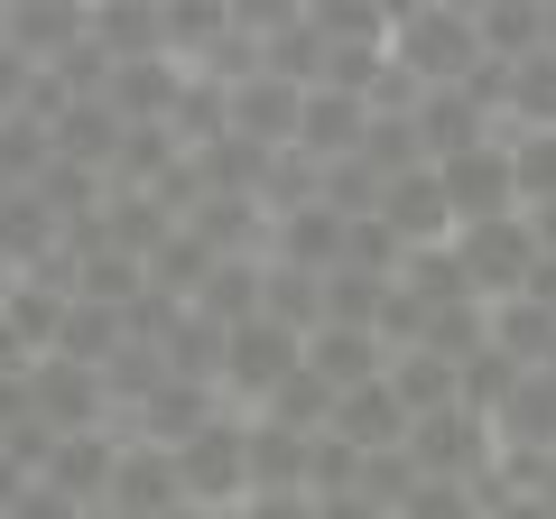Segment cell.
<instances>
[{
  "mask_svg": "<svg viewBox=\"0 0 556 519\" xmlns=\"http://www.w3.org/2000/svg\"><path fill=\"white\" fill-rule=\"evenodd\" d=\"M28 482H38V473H20V464H10V455H0V519H10V510H20V492H28Z\"/></svg>",
  "mask_w": 556,
  "mask_h": 519,
  "instance_id": "obj_17",
  "label": "cell"
},
{
  "mask_svg": "<svg viewBox=\"0 0 556 519\" xmlns=\"http://www.w3.org/2000/svg\"><path fill=\"white\" fill-rule=\"evenodd\" d=\"M241 436H251V501H306V455H316V436L269 427V418H241Z\"/></svg>",
  "mask_w": 556,
  "mask_h": 519,
  "instance_id": "obj_10",
  "label": "cell"
},
{
  "mask_svg": "<svg viewBox=\"0 0 556 519\" xmlns=\"http://www.w3.org/2000/svg\"><path fill=\"white\" fill-rule=\"evenodd\" d=\"M84 28H93V10H65V0H56V10H10V47H20L38 75H56V65L75 56Z\"/></svg>",
  "mask_w": 556,
  "mask_h": 519,
  "instance_id": "obj_14",
  "label": "cell"
},
{
  "mask_svg": "<svg viewBox=\"0 0 556 519\" xmlns=\"http://www.w3.org/2000/svg\"><path fill=\"white\" fill-rule=\"evenodd\" d=\"M455 260H464V288L482 306H510L529 288V269H538V232H529V214L473 223V232H455Z\"/></svg>",
  "mask_w": 556,
  "mask_h": 519,
  "instance_id": "obj_3",
  "label": "cell"
},
{
  "mask_svg": "<svg viewBox=\"0 0 556 519\" xmlns=\"http://www.w3.org/2000/svg\"><path fill=\"white\" fill-rule=\"evenodd\" d=\"M529 232H538V251H556V204H538V214H529Z\"/></svg>",
  "mask_w": 556,
  "mask_h": 519,
  "instance_id": "obj_19",
  "label": "cell"
},
{
  "mask_svg": "<svg viewBox=\"0 0 556 519\" xmlns=\"http://www.w3.org/2000/svg\"><path fill=\"white\" fill-rule=\"evenodd\" d=\"M437 186H445V204H455V232H473V223H501V214H519L510 130H501V140H482V149H464V159H445V167H437Z\"/></svg>",
  "mask_w": 556,
  "mask_h": 519,
  "instance_id": "obj_5",
  "label": "cell"
},
{
  "mask_svg": "<svg viewBox=\"0 0 556 519\" xmlns=\"http://www.w3.org/2000/svg\"><path fill=\"white\" fill-rule=\"evenodd\" d=\"M167 519H223V510H195V501H177V510H167Z\"/></svg>",
  "mask_w": 556,
  "mask_h": 519,
  "instance_id": "obj_20",
  "label": "cell"
},
{
  "mask_svg": "<svg viewBox=\"0 0 556 519\" xmlns=\"http://www.w3.org/2000/svg\"><path fill=\"white\" fill-rule=\"evenodd\" d=\"M371 223L399 241V251H445V241H455V204H445L437 167L390 177V186H380V204H371Z\"/></svg>",
  "mask_w": 556,
  "mask_h": 519,
  "instance_id": "obj_6",
  "label": "cell"
},
{
  "mask_svg": "<svg viewBox=\"0 0 556 519\" xmlns=\"http://www.w3.org/2000/svg\"><path fill=\"white\" fill-rule=\"evenodd\" d=\"M204 418H223V390H214V380H177V371H167V380H149V390L130 400V436L159 445V455H177Z\"/></svg>",
  "mask_w": 556,
  "mask_h": 519,
  "instance_id": "obj_8",
  "label": "cell"
},
{
  "mask_svg": "<svg viewBox=\"0 0 556 519\" xmlns=\"http://www.w3.org/2000/svg\"><path fill=\"white\" fill-rule=\"evenodd\" d=\"M529 501H538V510L556 519V455H547V464H538V473H529Z\"/></svg>",
  "mask_w": 556,
  "mask_h": 519,
  "instance_id": "obj_18",
  "label": "cell"
},
{
  "mask_svg": "<svg viewBox=\"0 0 556 519\" xmlns=\"http://www.w3.org/2000/svg\"><path fill=\"white\" fill-rule=\"evenodd\" d=\"M492 343L519 362V371H547V353H556V316H538L529 298H510V306H492Z\"/></svg>",
  "mask_w": 556,
  "mask_h": 519,
  "instance_id": "obj_15",
  "label": "cell"
},
{
  "mask_svg": "<svg viewBox=\"0 0 556 519\" xmlns=\"http://www.w3.org/2000/svg\"><path fill=\"white\" fill-rule=\"evenodd\" d=\"M28 408H38L56 436H84V427H112V380L84 371V362H65V353H47L38 371H28Z\"/></svg>",
  "mask_w": 556,
  "mask_h": 519,
  "instance_id": "obj_7",
  "label": "cell"
},
{
  "mask_svg": "<svg viewBox=\"0 0 556 519\" xmlns=\"http://www.w3.org/2000/svg\"><path fill=\"white\" fill-rule=\"evenodd\" d=\"M84 38H93L102 65H149V56H167V20H159V10H130V0H102Z\"/></svg>",
  "mask_w": 556,
  "mask_h": 519,
  "instance_id": "obj_12",
  "label": "cell"
},
{
  "mask_svg": "<svg viewBox=\"0 0 556 519\" xmlns=\"http://www.w3.org/2000/svg\"><path fill=\"white\" fill-rule=\"evenodd\" d=\"M84 519H130V510H112V501H93V510H84Z\"/></svg>",
  "mask_w": 556,
  "mask_h": 519,
  "instance_id": "obj_21",
  "label": "cell"
},
{
  "mask_svg": "<svg viewBox=\"0 0 556 519\" xmlns=\"http://www.w3.org/2000/svg\"><path fill=\"white\" fill-rule=\"evenodd\" d=\"M390 65L417 84V93H455V84H473L482 75L473 10H390Z\"/></svg>",
  "mask_w": 556,
  "mask_h": 519,
  "instance_id": "obj_1",
  "label": "cell"
},
{
  "mask_svg": "<svg viewBox=\"0 0 556 519\" xmlns=\"http://www.w3.org/2000/svg\"><path fill=\"white\" fill-rule=\"evenodd\" d=\"M306 362V334H288V325L278 316H251V325H232V334H223V362H214V390H232V400H269L278 380L298 371Z\"/></svg>",
  "mask_w": 556,
  "mask_h": 519,
  "instance_id": "obj_4",
  "label": "cell"
},
{
  "mask_svg": "<svg viewBox=\"0 0 556 519\" xmlns=\"http://www.w3.org/2000/svg\"><path fill=\"white\" fill-rule=\"evenodd\" d=\"M186 501V482H177V455H159V445H121V473H112V510H130V519H167Z\"/></svg>",
  "mask_w": 556,
  "mask_h": 519,
  "instance_id": "obj_11",
  "label": "cell"
},
{
  "mask_svg": "<svg viewBox=\"0 0 556 519\" xmlns=\"http://www.w3.org/2000/svg\"><path fill=\"white\" fill-rule=\"evenodd\" d=\"M510 177H519V214L556 204V130H510Z\"/></svg>",
  "mask_w": 556,
  "mask_h": 519,
  "instance_id": "obj_16",
  "label": "cell"
},
{
  "mask_svg": "<svg viewBox=\"0 0 556 519\" xmlns=\"http://www.w3.org/2000/svg\"><path fill=\"white\" fill-rule=\"evenodd\" d=\"M121 445H130V436H112V427H84V436H56V455H47V473H38V482H56V492L75 501V510H93V501H112Z\"/></svg>",
  "mask_w": 556,
  "mask_h": 519,
  "instance_id": "obj_9",
  "label": "cell"
},
{
  "mask_svg": "<svg viewBox=\"0 0 556 519\" xmlns=\"http://www.w3.org/2000/svg\"><path fill=\"white\" fill-rule=\"evenodd\" d=\"M380 390H390V400L408 408V427H417V418H437V408H455V362H437L427 343H408V353H390Z\"/></svg>",
  "mask_w": 556,
  "mask_h": 519,
  "instance_id": "obj_13",
  "label": "cell"
},
{
  "mask_svg": "<svg viewBox=\"0 0 556 519\" xmlns=\"http://www.w3.org/2000/svg\"><path fill=\"white\" fill-rule=\"evenodd\" d=\"M177 482H186V501H195V510H223V519L251 501V436H241L232 408H223V418H204L195 436L177 445Z\"/></svg>",
  "mask_w": 556,
  "mask_h": 519,
  "instance_id": "obj_2",
  "label": "cell"
}]
</instances>
